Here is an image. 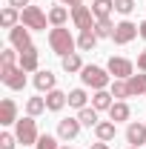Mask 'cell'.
<instances>
[{
  "label": "cell",
  "mask_w": 146,
  "mask_h": 149,
  "mask_svg": "<svg viewBox=\"0 0 146 149\" xmlns=\"http://www.w3.org/2000/svg\"><path fill=\"white\" fill-rule=\"evenodd\" d=\"M49 46L57 57H66V55H74L77 49V40L72 37V32L66 26H52L49 29Z\"/></svg>",
  "instance_id": "obj_1"
},
{
  "label": "cell",
  "mask_w": 146,
  "mask_h": 149,
  "mask_svg": "<svg viewBox=\"0 0 146 149\" xmlns=\"http://www.w3.org/2000/svg\"><path fill=\"white\" fill-rule=\"evenodd\" d=\"M80 80H83V86H89V89H109L112 86V77L109 69H103V66H95V63H89V66H83V72H80Z\"/></svg>",
  "instance_id": "obj_2"
},
{
  "label": "cell",
  "mask_w": 146,
  "mask_h": 149,
  "mask_svg": "<svg viewBox=\"0 0 146 149\" xmlns=\"http://www.w3.org/2000/svg\"><path fill=\"white\" fill-rule=\"evenodd\" d=\"M20 23H23L26 29H32V32H46V26H52V23H49V15H46L40 6H26V9L20 12Z\"/></svg>",
  "instance_id": "obj_3"
},
{
  "label": "cell",
  "mask_w": 146,
  "mask_h": 149,
  "mask_svg": "<svg viewBox=\"0 0 146 149\" xmlns=\"http://www.w3.org/2000/svg\"><path fill=\"white\" fill-rule=\"evenodd\" d=\"M15 135H17V141L23 143V149H26V146H35L37 138H40V132H37V120L32 118V115L20 118L17 123H15Z\"/></svg>",
  "instance_id": "obj_4"
},
{
  "label": "cell",
  "mask_w": 146,
  "mask_h": 149,
  "mask_svg": "<svg viewBox=\"0 0 146 149\" xmlns=\"http://www.w3.org/2000/svg\"><path fill=\"white\" fill-rule=\"evenodd\" d=\"M106 69L115 80H129L132 74H135V63L129 60V57H120V55H112L109 63H106Z\"/></svg>",
  "instance_id": "obj_5"
},
{
  "label": "cell",
  "mask_w": 146,
  "mask_h": 149,
  "mask_svg": "<svg viewBox=\"0 0 146 149\" xmlns=\"http://www.w3.org/2000/svg\"><path fill=\"white\" fill-rule=\"evenodd\" d=\"M69 12H72V23H74V29H77V32H89V29H95V23H97V20H95L92 6H83V3H80V6H72Z\"/></svg>",
  "instance_id": "obj_6"
},
{
  "label": "cell",
  "mask_w": 146,
  "mask_h": 149,
  "mask_svg": "<svg viewBox=\"0 0 146 149\" xmlns=\"http://www.w3.org/2000/svg\"><path fill=\"white\" fill-rule=\"evenodd\" d=\"M135 37H140V32H138V23H132V20H120V23H115L112 40H115L117 46H129Z\"/></svg>",
  "instance_id": "obj_7"
},
{
  "label": "cell",
  "mask_w": 146,
  "mask_h": 149,
  "mask_svg": "<svg viewBox=\"0 0 146 149\" xmlns=\"http://www.w3.org/2000/svg\"><path fill=\"white\" fill-rule=\"evenodd\" d=\"M9 43H12V49H17V52L35 46V43H32V29H26L23 23L15 26V29H9Z\"/></svg>",
  "instance_id": "obj_8"
},
{
  "label": "cell",
  "mask_w": 146,
  "mask_h": 149,
  "mask_svg": "<svg viewBox=\"0 0 146 149\" xmlns=\"http://www.w3.org/2000/svg\"><path fill=\"white\" fill-rule=\"evenodd\" d=\"M83 129V123L77 120V118H63V120H57V138L60 141H74L77 135Z\"/></svg>",
  "instance_id": "obj_9"
},
{
  "label": "cell",
  "mask_w": 146,
  "mask_h": 149,
  "mask_svg": "<svg viewBox=\"0 0 146 149\" xmlns=\"http://www.w3.org/2000/svg\"><path fill=\"white\" fill-rule=\"evenodd\" d=\"M26 74L29 72H23L20 66H15V69H6V72H0V80L12 89V92H20L23 86H26Z\"/></svg>",
  "instance_id": "obj_10"
},
{
  "label": "cell",
  "mask_w": 146,
  "mask_h": 149,
  "mask_svg": "<svg viewBox=\"0 0 146 149\" xmlns=\"http://www.w3.org/2000/svg\"><path fill=\"white\" fill-rule=\"evenodd\" d=\"M32 83H35L37 92H52V89H57V77L49 69H37L35 77H32Z\"/></svg>",
  "instance_id": "obj_11"
},
{
  "label": "cell",
  "mask_w": 146,
  "mask_h": 149,
  "mask_svg": "<svg viewBox=\"0 0 146 149\" xmlns=\"http://www.w3.org/2000/svg\"><path fill=\"white\" fill-rule=\"evenodd\" d=\"M126 143L129 146H146V123L132 120L126 126Z\"/></svg>",
  "instance_id": "obj_12"
},
{
  "label": "cell",
  "mask_w": 146,
  "mask_h": 149,
  "mask_svg": "<svg viewBox=\"0 0 146 149\" xmlns=\"http://www.w3.org/2000/svg\"><path fill=\"white\" fill-rule=\"evenodd\" d=\"M20 69L23 72H32V74L40 69V52H37V46H29V49L20 52Z\"/></svg>",
  "instance_id": "obj_13"
},
{
  "label": "cell",
  "mask_w": 146,
  "mask_h": 149,
  "mask_svg": "<svg viewBox=\"0 0 146 149\" xmlns=\"http://www.w3.org/2000/svg\"><path fill=\"white\" fill-rule=\"evenodd\" d=\"M17 103L12 100V97H3L0 100V123L3 126H12V123H17Z\"/></svg>",
  "instance_id": "obj_14"
},
{
  "label": "cell",
  "mask_w": 146,
  "mask_h": 149,
  "mask_svg": "<svg viewBox=\"0 0 146 149\" xmlns=\"http://www.w3.org/2000/svg\"><path fill=\"white\" fill-rule=\"evenodd\" d=\"M66 103H69V95H66V92H60V89L46 92V109H49V112H60Z\"/></svg>",
  "instance_id": "obj_15"
},
{
  "label": "cell",
  "mask_w": 146,
  "mask_h": 149,
  "mask_svg": "<svg viewBox=\"0 0 146 149\" xmlns=\"http://www.w3.org/2000/svg\"><path fill=\"white\" fill-rule=\"evenodd\" d=\"M115 135H117V123H115V120H100V123L95 126V138H97V141H106V143H109V141H115Z\"/></svg>",
  "instance_id": "obj_16"
},
{
  "label": "cell",
  "mask_w": 146,
  "mask_h": 149,
  "mask_svg": "<svg viewBox=\"0 0 146 149\" xmlns=\"http://www.w3.org/2000/svg\"><path fill=\"white\" fill-rule=\"evenodd\" d=\"M112 103H115V97H112L109 89H97V92L92 95V106H95L97 112H109Z\"/></svg>",
  "instance_id": "obj_17"
},
{
  "label": "cell",
  "mask_w": 146,
  "mask_h": 149,
  "mask_svg": "<svg viewBox=\"0 0 146 149\" xmlns=\"http://www.w3.org/2000/svg\"><path fill=\"white\" fill-rule=\"evenodd\" d=\"M132 118V109H129L126 100H115L109 109V120H115V123H123V120H129Z\"/></svg>",
  "instance_id": "obj_18"
},
{
  "label": "cell",
  "mask_w": 146,
  "mask_h": 149,
  "mask_svg": "<svg viewBox=\"0 0 146 149\" xmlns=\"http://www.w3.org/2000/svg\"><path fill=\"white\" fill-rule=\"evenodd\" d=\"M92 12H95V20H109L115 12V0H95Z\"/></svg>",
  "instance_id": "obj_19"
},
{
  "label": "cell",
  "mask_w": 146,
  "mask_h": 149,
  "mask_svg": "<svg viewBox=\"0 0 146 149\" xmlns=\"http://www.w3.org/2000/svg\"><path fill=\"white\" fill-rule=\"evenodd\" d=\"M0 26H3V29H15V26H20V9L6 6V9L0 12Z\"/></svg>",
  "instance_id": "obj_20"
},
{
  "label": "cell",
  "mask_w": 146,
  "mask_h": 149,
  "mask_svg": "<svg viewBox=\"0 0 146 149\" xmlns=\"http://www.w3.org/2000/svg\"><path fill=\"white\" fill-rule=\"evenodd\" d=\"M15 66H20V52L17 49H3L0 52V72L15 69Z\"/></svg>",
  "instance_id": "obj_21"
},
{
  "label": "cell",
  "mask_w": 146,
  "mask_h": 149,
  "mask_svg": "<svg viewBox=\"0 0 146 149\" xmlns=\"http://www.w3.org/2000/svg\"><path fill=\"white\" fill-rule=\"evenodd\" d=\"M77 120L83 123V126H89V129H95L97 123H100V112L95 109V106H86V109L77 112Z\"/></svg>",
  "instance_id": "obj_22"
},
{
  "label": "cell",
  "mask_w": 146,
  "mask_h": 149,
  "mask_svg": "<svg viewBox=\"0 0 146 149\" xmlns=\"http://www.w3.org/2000/svg\"><path fill=\"white\" fill-rule=\"evenodd\" d=\"M60 66H63V72H69V74H74V72H83V60H80V55L74 52V55H66V57H60Z\"/></svg>",
  "instance_id": "obj_23"
},
{
  "label": "cell",
  "mask_w": 146,
  "mask_h": 149,
  "mask_svg": "<svg viewBox=\"0 0 146 149\" xmlns=\"http://www.w3.org/2000/svg\"><path fill=\"white\" fill-rule=\"evenodd\" d=\"M69 17H72V12H69L66 6H52V9H49V23H52V26H66Z\"/></svg>",
  "instance_id": "obj_24"
},
{
  "label": "cell",
  "mask_w": 146,
  "mask_h": 149,
  "mask_svg": "<svg viewBox=\"0 0 146 149\" xmlns=\"http://www.w3.org/2000/svg\"><path fill=\"white\" fill-rule=\"evenodd\" d=\"M46 109V97H40V95H35V97H29L26 100V115H32V118H40Z\"/></svg>",
  "instance_id": "obj_25"
},
{
  "label": "cell",
  "mask_w": 146,
  "mask_h": 149,
  "mask_svg": "<svg viewBox=\"0 0 146 149\" xmlns=\"http://www.w3.org/2000/svg\"><path fill=\"white\" fill-rule=\"evenodd\" d=\"M69 106H72V109H86V106H89V95H86V89H72V92H69Z\"/></svg>",
  "instance_id": "obj_26"
},
{
  "label": "cell",
  "mask_w": 146,
  "mask_h": 149,
  "mask_svg": "<svg viewBox=\"0 0 146 149\" xmlns=\"http://www.w3.org/2000/svg\"><path fill=\"white\" fill-rule=\"evenodd\" d=\"M97 40H100V37L95 35V32H80V35H77V49H80V52H92V49H95V46H97Z\"/></svg>",
  "instance_id": "obj_27"
},
{
  "label": "cell",
  "mask_w": 146,
  "mask_h": 149,
  "mask_svg": "<svg viewBox=\"0 0 146 149\" xmlns=\"http://www.w3.org/2000/svg\"><path fill=\"white\" fill-rule=\"evenodd\" d=\"M129 92H132V97L138 95H146V72H140V74H132L129 77Z\"/></svg>",
  "instance_id": "obj_28"
},
{
  "label": "cell",
  "mask_w": 146,
  "mask_h": 149,
  "mask_svg": "<svg viewBox=\"0 0 146 149\" xmlns=\"http://www.w3.org/2000/svg\"><path fill=\"white\" fill-rule=\"evenodd\" d=\"M109 92L115 100H126V97H132V92H129V80H112Z\"/></svg>",
  "instance_id": "obj_29"
},
{
  "label": "cell",
  "mask_w": 146,
  "mask_h": 149,
  "mask_svg": "<svg viewBox=\"0 0 146 149\" xmlns=\"http://www.w3.org/2000/svg\"><path fill=\"white\" fill-rule=\"evenodd\" d=\"M35 149H60V138L57 135H40Z\"/></svg>",
  "instance_id": "obj_30"
},
{
  "label": "cell",
  "mask_w": 146,
  "mask_h": 149,
  "mask_svg": "<svg viewBox=\"0 0 146 149\" xmlns=\"http://www.w3.org/2000/svg\"><path fill=\"white\" fill-rule=\"evenodd\" d=\"M92 32H95L97 37H112V32H115V23H112V17H109V20H97Z\"/></svg>",
  "instance_id": "obj_31"
},
{
  "label": "cell",
  "mask_w": 146,
  "mask_h": 149,
  "mask_svg": "<svg viewBox=\"0 0 146 149\" xmlns=\"http://www.w3.org/2000/svg\"><path fill=\"white\" fill-rule=\"evenodd\" d=\"M135 6H138L135 0H115V12H117V15H123V17H129V15L135 12Z\"/></svg>",
  "instance_id": "obj_32"
},
{
  "label": "cell",
  "mask_w": 146,
  "mask_h": 149,
  "mask_svg": "<svg viewBox=\"0 0 146 149\" xmlns=\"http://www.w3.org/2000/svg\"><path fill=\"white\" fill-rule=\"evenodd\" d=\"M17 143H20V141H17L15 132H3V135H0V149H15Z\"/></svg>",
  "instance_id": "obj_33"
},
{
  "label": "cell",
  "mask_w": 146,
  "mask_h": 149,
  "mask_svg": "<svg viewBox=\"0 0 146 149\" xmlns=\"http://www.w3.org/2000/svg\"><path fill=\"white\" fill-rule=\"evenodd\" d=\"M9 6H15V9H26V6H32V0H9Z\"/></svg>",
  "instance_id": "obj_34"
},
{
  "label": "cell",
  "mask_w": 146,
  "mask_h": 149,
  "mask_svg": "<svg viewBox=\"0 0 146 149\" xmlns=\"http://www.w3.org/2000/svg\"><path fill=\"white\" fill-rule=\"evenodd\" d=\"M138 72H146V49L138 55Z\"/></svg>",
  "instance_id": "obj_35"
},
{
  "label": "cell",
  "mask_w": 146,
  "mask_h": 149,
  "mask_svg": "<svg viewBox=\"0 0 146 149\" xmlns=\"http://www.w3.org/2000/svg\"><path fill=\"white\" fill-rule=\"evenodd\" d=\"M57 3H60V6H69V9H72V6H80L83 0H57Z\"/></svg>",
  "instance_id": "obj_36"
},
{
  "label": "cell",
  "mask_w": 146,
  "mask_h": 149,
  "mask_svg": "<svg viewBox=\"0 0 146 149\" xmlns=\"http://www.w3.org/2000/svg\"><path fill=\"white\" fill-rule=\"evenodd\" d=\"M92 149H109V143L106 141H97V143H92Z\"/></svg>",
  "instance_id": "obj_37"
},
{
  "label": "cell",
  "mask_w": 146,
  "mask_h": 149,
  "mask_svg": "<svg viewBox=\"0 0 146 149\" xmlns=\"http://www.w3.org/2000/svg\"><path fill=\"white\" fill-rule=\"evenodd\" d=\"M138 32H140V37L146 40V20H143V23H138Z\"/></svg>",
  "instance_id": "obj_38"
},
{
  "label": "cell",
  "mask_w": 146,
  "mask_h": 149,
  "mask_svg": "<svg viewBox=\"0 0 146 149\" xmlns=\"http://www.w3.org/2000/svg\"><path fill=\"white\" fill-rule=\"evenodd\" d=\"M60 149H72V146H60Z\"/></svg>",
  "instance_id": "obj_39"
},
{
  "label": "cell",
  "mask_w": 146,
  "mask_h": 149,
  "mask_svg": "<svg viewBox=\"0 0 146 149\" xmlns=\"http://www.w3.org/2000/svg\"><path fill=\"white\" fill-rule=\"evenodd\" d=\"M129 149H140V146H129Z\"/></svg>",
  "instance_id": "obj_40"
},
{
  "label": "cell",
  "mask_w": 146,
  "mask_h": 149,
  "mask_svg": "<svg viewBox=\"0 0 146 149\" xmlns=\"http://www.w3.org/2000/svg\"><path fill=\"white\" fill-rule=\"evenodd\" d=\"M89 149H92V146H89Z\"/></svg>",
  "instance_id": "obj_41"
}]
</instances>
